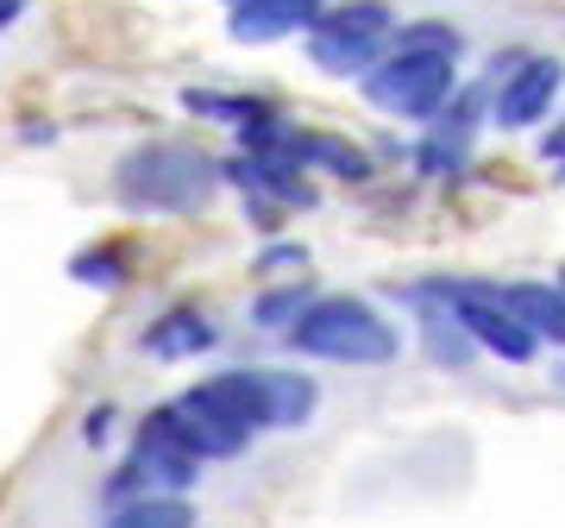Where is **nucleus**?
I'll list each match as a JSON object with an SVG mask.
<instances>
[{"mask_svg": "<svg viewBox=\"0 0 565 528\" xmlns=\"http://www.w3.org/2000/svg\"><path fill=\"white\" fill-rule=\"evenodd\" d=\"M189 403H202L214 422L239 427L245 441H252L264 427H302L315 415V403H321V384L315 378H296V371L252 366V371H221V378L195 384Z\"/></svg>", "mask_w": 565, "mask_h": 528, "instance_id": "f257e3e1", "label": "nucleus"}, {"mask_svg": "<svg viewBox=\"0 0 565 528\" xmlns=\"http://www.w3.org/2000/svg\"><path fill=\"white\" fill-rule=\"evenodd\" d=\"M221 183V163L207 158L202 145H177V139H151L132 145L114 170V189H120L126 208L139 214H189V208H207Z\"/></svg>", "mask_w": 565, "mask_h": 528, "instance_id": "f03ea898", "label": "nucleus"}, {"mask_svg": "<svg viewBox=\"0 0 565 528\" xmlns=\"http://www.w3.org/2000/svg\"><path fill=\"white\" fill-rule=\"evenodd\" d=\"M289 346L308 359H333V366H390L403 352V334L359 296H321V303L296 308Z\"/></svg>", "mask_w": 565, "mask_h": 528, "instance_id": "7ed1b4c3", "label": "nucleus"}, {"mask_svg": "<svg viewBox=\"0 0 565 528\" xmlns=\"http://www.w3.org/2000/svg\"><path fill=\"white\" fill-rule=\"evenodd\" d=\"M452 63H459L452 51H396V57L364 70V102L377 114H396V120H434L459 88Z\"/></svg>", "mask_w": 565, "mask_h": 528, "instance_id": "20e7f679", "label": "nucleus"}, {"mask_svg": "<svg viewBox=\"0 0 565 528\" xmlns=\"http://www.w3.org/2000/svg\"><path fill=\"white\" fill-rule=\"evenodd\" d=\"M390 32H396L390 0H340V7H321V20L308 25V57L327 76H364L384 57Z\"/></svg>", "mask_w": 565, "mask_h": 528, "instance_id": "39448f33", "label": "nucleus"}, {"mask_svg": "<svg viewBox=\"0 0 565 528\" xmlns=\"http://www.w3.org/2000/svg\"><path fill=\"white\" fill-rule=\"evenodd\" d=\"M422 296L446 303V315L465 327V340L484 346V352H497V359H509V366H527V359H534V346H541L484 284H427Z\"/></svg>", "mask_w": 565, "mask_h": 528, "instance_id": "423d86ee", "label": "nucleus"}, {"mask_svg": "<svg viewBox=\"0 0 565 528\" xmlns=\"http://www.w3.org/2000/svg\"><path fill=\"white\" fill-rule=\"evenodd\" d=\"M559 102V57H522L497 88V126H534L546 107Z\"/></svg>", "mask_w": 565, "mask_h": 528, "instance_id": "0eeeda50", "label": "nucleus"}, {"mask_svg": "<svg viewBox=\"0 0 565 528\" xmlns=\"http://www.w3.org/2000/svg\"><path fill=\"white\" fill-rule=\"evenodd\" d=\"M233 13V39L239 44H277L289 32H308V25L321 20V0H239V7H226Z\"/></svg>", "mask_w": 565, "mask_h": 528, "instance_id": "6e6552de", "label": "nucleus"}, {"mask_svg": "<svg viewBox=\"0 0 565 528\" xmlns=\"http://www.w3.org/2000/svg\"><path fill=\"white\" fill-rule=\"evenodd\" d=\"M221 177H233L245 196H270V202H282V208L315 202V189L302 183V163H289V158H258V151H245V158L226 163Z\"/></svg>", "mask_w": 565, "mask_h": 528, "instance_id": "1a4fd4ad", "label": "nucleus"}, {"mask_svg": "<svg viewBox=\"0 0 565 528\" xmlns=\"http://www.w3.org/2000/svg\"><path fill=\"white\" fill-rule=\"evenodd\" d=\"M221 340L214 334V321L207 315H195V308H170V315H158V321L145 327V352L151 359H195V352H207V346Z\"/></svg>", "mask_w": 565, "mask_h": 528, "instance_id": "9d476101", "label": "nucleus"}, {"mask_svg": "<svg viewBox=\"0 0 565 528\" xmlns=\"http://www.w3.org/2000/svg\"><path fill=\"white\" fill-rule=\"evenodd\" d=\"M497 303L515 315V321L534 334V340H553L559 346V334H565V303H559V289L553 284H509V289H490Z\"/></svg>", "mask_w": 565, "mask_h": 528, "instance_id": "9b49d317", "label": "nucleus"}, {"mask_svg": "<svg viewBox=\"0 0 565 528\" xmlns=\"http://www.w3.org/2000/svg\"><path fill=\"white\" fill-rule=\"evenodd\" d=\"M107 528H195V509H189L182 490H145V497L114 504Z\"/></svg>", "mask_w": 565, "mask_h": 528, "instance_id": "f8f14e48", "label": "nucleus"}, {"mask_svg": "<svg viewBox=\"0 0 565 528\" xmlns=\"http://www.w3.org/2000/svg\"><path fill=\"white\" fill-rule=\"evenodd\" d=\"M478 102H484L478 88H459V107H452V114L434 126V139L422 145V163H427V170H452V163L471 151V120H478Z\"/></svg>", "mask_w": 565, "mask_h": 528, "instance_id": "ddd939ff", "label": "nucleus"}, {"mask_svg": "<svg viewBox=\"0 0 565 528\" xmlns=\"http://www.w3.org/2000/svg\"><path fill=\"white\" fill-rule=\"evenodd\" d=\"M289 163H327V170H333V177H345V183L371 177L364 151H352V145H340V139H327V133H289Z\"/></svg>", "mask_w": 565, "mask_h": 528, "instance_id": "4468645a", "label": "nucleus"}, {"mask_svg": "<svg viewBox=\"0 0 565 528\" xmlns=\"http://www.w3.org/2000/svg\"><path fill=\"white\" fill-rule=\"evenodd\" d=\"M70 277L88 289H120L126 284V252L120 245H95V252H76L70 258Z\"/></svg>", "mask_w": 565, "mask_h": 528, "instance_id": "2eb2a0df", "label": "nucleus"}, {"mask_svg": "<svg viewBox=\"0 0 565 528\" xmlns=\"http://www.w3.org/2000/svg\"><path fill=\"white\" fill-rule=\"evenodd\" d=\"M390 44H396V51H452V57H459V32H452V25H440V20L403 25V32H390Z\"/></svg>", "mask_w": 565, "mask_h": 528, "instance_id": "dca6fc26", "label": "nucleus"}, {"mask_svg": "<svg viewBox=\"0 0 565 528\" xmlns=\"http://www.w3.org/2000/svg\"><path fill=\"white\" fill-rule=\"evenodd\" d=\"M302 303H308V289H302V284H296V289H277V296H264V303L252 308V321H258V327H289Z\"/></svg>", "mask_w": 565, "mask_h": 528, "instance_id": "f3484780", "label": "nucleus"}, {"mask_svg": "<svg viewBox=\"0 0 565 528\" xmlns=\"http://www.w3.org/2000/svg\"><path fill=\"white\" fill-rule=\"evenodd\" d=\"M107 427H114V409H88V422H82V434H88V447H102V441H107Z\"/></svg>", "mask_w": 565, "mask_h": 528, "instance_id": "a211bd4d", "label": "nucleus"}, {"mask_svg": "<svg viewBox=\"0 0 565 528\" xmlns=\"http://www.w3.org/2000/svg\"><path fill=\"white\" fill-rule=\"evenodd\" d=\"M541 158H546V163H559V158H565V133H559V126H553V133L541 139Z\"/></svg>", "mask_w": 565, "mask_h": 528, "instance_id": "6ab92c4d", "label": "nucleus"}, {"mask_svg": "<svg viewBox=\"0 0 565 528\" xmlns=\"http://www.w3.org/2000/svg\"><path fill=\"white\" fill-rule=\"evenodd\" d=\"M20 13H25V0H0V32H7V25H20Z\"/></svg>", "mask_w": 565, "mask_h": 528, "instance_id": "aec40b11", "label": "nucleus"}, {"mask_svg": "<svg viewBox=\"0 0 565 528\" xmlns=\"http://www.w3.org/2000/svg\"><path fill=\"white\" fill-rule=\"evenodd\" d=\"M226 7H239V0H226Z\"/></svg>", "mask_w": 565, "mask_h": 528, "instance_id": "412c9836", "label": "nucleus"}]
</instances>
